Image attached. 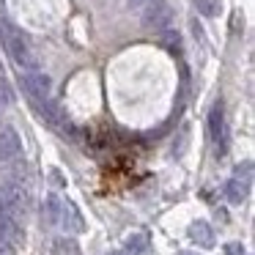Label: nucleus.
Masks as SVG:
<instances>
[{
    "label": "nucleus",
    "instance_id": "nucleus-1",
    "mask_svg": "<svg viewBox=\"0 0 255 255\" xmlns=\"http://www.w3.org/2000/svg\"><path fill=\"white\" fill-rule=\"evenodd\" d=\"M0 33H3V44H6L8 55L14 58V63L19 66V72H36L39 69V58H36L33 47L28 44V39L19 30H14L6 22H0Z\"/></svg>",
    "mask_w": 255,
    "mask_h": 255
},
{
    "label": "nucleus",
    "instance_id": "nucleus-2",
    "mask_svg": "<svg viewBox=\"0 0 255 255\" xmlns=\"http://www.w3.org/2000/svg\"><path fill=\"white\" fill-rule=\"evenodd\" d=\"M173 19H176V14H173V6L167 0H145L143 3V25L154 33L173 28Z\"/></svg>",
    "mask_w": 255,
    "mask_h": 255
},
{
    "label": "nucleus",
    "instance_id": "nucleus-3",
    "mask_svg": "<svg viewBox=\"0 0 255 255\" xmlns=\"http://www.w3.org/2000/svg\"><path fill=\"white\" fill-rule=\"evenodd\" d=\"M19 83H22L25 94L30 96L33 107L52 102V83H50V77H47V74L39 72V69H36V72H19Z\"/></svg>",
    "mask_w": 255,
    "mask_h": 255
},
{
    "label": "nucleus",
    "instance_id": "nucleus-4",
    "mask_svg": "<svg viewBox=\"0 0 255 255\" xmlns=\"http://www.w3.org/2000/svg\"><path fill=\"white\" fill-rule=\"evenodd\" d=\"M209 137L214 143V154L222 156L228 151V129H225V113H222V105L217 102L209 110Z\"/></svg>",
    "mask_w": 255,
    "mask_h": 255
},
{
    "label": "nucleus",
    "instance_id": "nucleus-5",
    "mask_svg": "<svg viewBox=\"0 0 255 255\" xmlns=\"http://www.w3.org/2000/svg\"><path fill=\"white\" fill-rule=\"evenodd\" d=\"M0 239H6V242H11V244L25 242L22 220H19V217L14 214L11 209H8L3 198H0Z\"/></svg>",
    "mask_w": 255,
    "mask_h": 255
},
{
    "label": "nucleus",
    "instance_id": "nucleus-6",
    "mask_svg": "<svg viewBox=\"0 0 255 255\" xmlns=\"http://www.w3.org/2000/svg\"><path fill=\"white\" fill-rule=\"evenodd\" d=\"M22 156V140H19L14 127H3L0 129V162H17Z\"/></svg>",
    "mask_w": 255,
    "mask_h": 255
},
{
    "label": "nucleus",
    "instance_id": "nucleus-7",
    "mask_svg": "<svg viewBox=\"0 0 255 255\" xmlns=\"http://www.w3.org/2000/svg\"><path fill=\"white\" fill-rule=\"evenodd\" d=\"M58 225H63L69 233H83L85 231L83 214H80V209L72 200H61V220H58Z\"/></svg>",
    "mask_w": 255,
    "mask_h": 255
},
{
    "label": "nucleus",
    "instance_id": "nucleus-8",
    "mask_svg": "<svg viewBox=\"0 0 255 255\" xmlns=\"http://www.w3.org/2000/svg\"><path fill=\"white\" fill-rule=\"evenodd\" d=\"M247 195H250V181H247V178L233 176L231 181L225 184V198H228V203L239 206V203H244V200H247Z\"/></svg>",
    "mask_w": 255,
    "mask_h": 255
},
{
    "label": "nucleus",
    "instance_id": "nucleus-9",
    "mask_svg": "<svg viewBox=\"0 0 255 255\" xmlns=\"http://www.w3.org/2000/svg\"><path fill=\"white\" fill-rule=\"evenodd\" d=\"M187 233H189V239H192L198 247H214V231H211L209 222H203V220L192 222Z\"/></svg>",
    "mask_w": 255,
    "mask_h": 255
},
{
    "label": "nucleus",
    "instance_id": "nucleus-10",
    "mask_svg": "<svg viewBox=\"0 0 255 255\" xmlns=\"http://www.w3.org/2000/svg\"><path fill=\"white\" fill-rule=\"evenodd\" d=\"M124 253L127 255H145L148 253V236L145 233H129L124 239Z\"/></svg>",
    "mask_w": 255,
    "mask_h": 255
},
{
    "label": "nucleus",
    "instance_id": "nucleus-11",
    "mask_svg": "<svg viewBox=\"0 0 255 255\" xmlns=\"http://www.w3.org/2000/svg\"><path fill=\"white\" fill-rule=\"evenodd\" d=\"M159 41L170 55H181V36H178L176 28H165L159 30Z\"/></svg>",
    "mask_w": 255,
    "mask_h": 255
},
{
    "label": "nucleus",
    "instance_id": "nucleus-12",
    "mask_svg": "<svg viewBox=\"0 0 255 255\" xmlns=\"http://www.w3.org/2000/svg\"><path fill=\"white\" fill-rule=\"evenodd\" d=\"M44 217L50 225H58V220H61V198L55 192H50L44 198Z\"/></svg>",
    "mask_w": 255,
    "mask_h": 255
},
{
    "label": "nucleus",
    "instance_id": "nucleus-13",
    "mask_svg": "<svg viewBox=\"0 0 255 255\" xmlns=\"http://www.w3.org/2000/svg\"><path fill=\"white\" fill-rule=\"evenodd\" d=\"M14 102V91H11V83H8V77H6V72L0 69V110L3 107H8Z\"/></svg>",
    "mask_w": 255,
    "mask_h": 255
},
{
    "label": "nucleus",
    "instance_id": "nucleus-14",
    "mask_svg": "<svg viewBox=\"0 0 255 255\" xmlns=\"http://www.w3.org/2000/svg\"><path fill=\"white\" fill-rule=\"evenodd\" d=\"M198 3V11L203 14V17H217L220 14V0H195Z\"/></svg>",
    "mask_w": 255,
    "mask_h": 255
},
{
    "label": "nucleus",
    "instance_id": "nucleus-15",
    "mask_svg": "<svg viewBox=\"0 0 255 255\" xmlns=\"http://www.w3.org/2000/svg\"><path fill=\"white\" fill-rule=\"evenodd\" d=\"M0 255H17V244L6 242V239H0Z\"/></svg>",
    "mask_w": 255,
    "mask_h": 255
},
{
    "label": "nucleus",
    "instance_id": "nucleus-16",
    "mask_svg": "<svg viewBox=\"0 0 255 255\" xmlns=\"http://www.w3.org/2000/svg\"><path fill=\"white\" fill-rule=\"evenodd\" d=\"M50 178H52V184H55V187H66V178L61 176V170H58V167H52V170H50Z\"/></svg>",
    "mask_w": 255,
    "mask_h": 255
},
{
    "label": "nucleus",
    "instance_id": "nucleus-17",
    "mask_svg": "<svg viewBox=\"0 0 255 255\" xmlns=\"http://www.w3.org/2000/svg\"><path fill=\"white\" fill-rule=\"evenodd\" d=\"M225 255H244V247L236 242H231V244H225Z\"/></svg>",
    "mask_w": 255,
    "mask_h": 255
},
{
    "label": "nucleus",
    "instance_id": "nucleus-18",
    "mask_svg": "<svg viewBox=\"0 0 255 255\" xmlns=\"http://www.w3.org/2000/svg\"><path fill=\"white\" fill-rule=\"evenodd\" d=\"M143 3H145V0H127L129 8H143Z\"/></svg>",
    "mask_w": 255,
    "mask_h": 255
},
{
    "label": "nucleus",
    "instance_id": "nucleus-19",
    "mask_svg": "<svg viewBox=\"0 0 255 255\" xmlns=\"http://www.w3.org/2000/svg\"><path fill=\"white\" fill-rule=\"evenodd\" d=\"M110 255H127V253H124V250H116V253H110Z\"/></svg>",
    "mask_w": 255,
    "mask_h": 255
},
{
    "label": "nucleus",
    "instance_id": "nucleus-20",
    "mask_svg": "<svg viewBox=\"0 0 255 255\" xmlns=\"http://www.w3.org/2000/svg\"><path fill=\"white\" fill-rule=\"evenodd\" d=\"M184 255H189V253H184Z\"/></svg>",
    "mask_w": 255,
    "mask_h": 255
}]
</instances>
